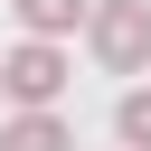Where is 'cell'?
<instances>
[{"label": "cell", "mask_w": 151, "mask_h": 151, "mask_svg": "<svg viewBox=\"0 0 151 151\" xmlns=\"http://www.w3.org/2000/svg\"><path fill=\"white\" fill-rule=\"evenodd\" d=\"M66 76H76V66H66L57 38H19V47L0 57V94H9L19 113H47V104L66 94Z\"/></svg>", "instance_id": "1"}, {"label": "cell", "mask_w": 151, "mask_h": 151, "mask_svg": "<svg viewBox=\"0 0 151 151\" xmlns=\"http://www.w3.org/2000/svg\"><path fill=\"white\" fill-rule=\"evenodd\" d=\"M85 38H94L104 76H132V66L151 57V0H94V9H85Z\"/></svg>", "instance_id": "2"}, {"label": "cell", "mask_w": 151, "mask_h": 151, "mask_svg": "<svg viewBox=\"0 0 151 151\" xmlns=\"http://www.w3.org/2000/svg\"><path fill=\"white\" fill-rule=\"evenodd\" d=\"M0 151H76V132H66L57 113H9V123H0Z\"/></svg>", "instance_id": "3"}, {"label": "cell", "mask_w": 151, "mask_h": 151, "mask_svg": "<svg viewBox=\"0 0 151 151\" xmlns=\"http://www.w3.org/2000/svg\"><path fill=\"white\" fill-rule=\"evenodd\" d=\"M9 9H19V28H28V38H66V28H85V9H94V0H9Z\"/></svg>", "instance_id": "4"}, {"label": "cell", "mask_w": 151, "mask_h": 151, "mask_svg": "<svg viewBox=\"0 0 151 151\" xmlns=\"http://www.w3.org/2000/svg\"><path fill=\"white\" fill-rule=\"evenodd\" d=\"M113 132H123V151H151V85H142V94H123Z\"/></svg>", "instance_id": "5"}]
</instances>
